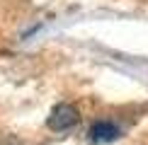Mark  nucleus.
<instances>
[{
	"mask_svg": "<svg viewBox=\"0 0 148 145\" xmlns=\"http://www.w3.org/2000/svg\"><path fill=\"white\" fill-rule=\"evenodd\" d=\"M119 136H121L119 126L112 123V121H97V123H92V128H90V140L92 143H112Z\"/></svg>",
	"mask_w": 148,
	"mask_h": 145,
	"instance_id": "f03ea898",
	"label": "nucleus"
},
{
	"mask_svg": "<svg viewBox=\"0 0 148 145\" xmlns=\"http://www.w3.org/2000/svg\"><path fill=\"white\" fill-rule=\"evenodd\" d=\"M78 123V109L71 104H58L49 116V128L51 131H68Z\"/></svg>",
	"mask_w": 148,
	"mask_h": 145,
	"instance_id": "f257e3e1",
	"label": "nucleus"
}]
</instances>
